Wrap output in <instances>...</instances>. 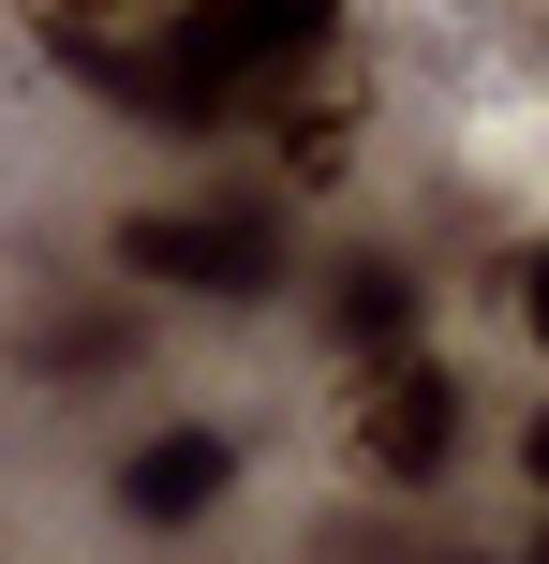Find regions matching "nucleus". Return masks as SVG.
Wrapping results in <instances>:
<instances>
[{
	"mask_svg": "<svg viewBox=\"0 0 549 564\" xmlns=\"http://www.w3.org/2000/svg\"><path fill=\"white\" fill-rule=\"evenodd\" d=\"M164 59L223 119H267V105H297L312 75H342V0H178Z\"/></svg>",
	"mask_w": 549,
	"mask_h": 564,
	"instance_id": "1",
	"label": "nucleus"
},
{
	"mask_svg": "<svg viewBox=\"0 0 549 564\" xmlns=\"http://www.w3.org/2000/svg\"><path fill=\"white\" fill-rule=\"evenodd\" d=\"M461 446H475V387L446 357H386L372 401H356V460L402 476V490H431V476H461Z\"/></svg>",
	"mask_w": 549,
	"mask_h": 564,
	"instance_id": "2",
	"label": "nucleus"
},
{
	"mask_svg": "<svg viewBox=\"0 0 549 564\" xmlns=\"http://www.w3.org/2000/svg\"><path fill=\"white\" fill-rule=\"evenodd\" d=\"M119 268H164V282H194V297H223V312L283 297V238H267L253 208H149V224H119Z\"/></svg>",
	"mask_w": 549,
	"mask_h": 564,
	"instance_id": "3",
	"label": "nucleus"
},
{
	"mask_svg": "<svg viewBox=\"0 0 549 564\" xmlns=\"http://www.w3.org/2000/svg\"><path fill=\"white\" fill-rule=\"evenodd\" d=\"M223 490H238V446H223V431H194V416L149 431V446L119 460V520H134V535H194Z\"/></svg>",
	"mask_w": 549,
	"mask_h": 564,
	"instance_id": "4",
	"label": "nucleus"
},
{
	"mask_svg": "<svg viewBox=\"0 0 549 564\" xmlns=\"http://www.w3.org/2000/svg\"><path fill=\"white\" fill-rule=\"evenodd\" d=\"M416 327H431V282H416L402 253H356L342 282H327V341H342V357H372V371H386Z\"/></svg>",
	"mask_w": 549,
	"mask_h": 564,
	"instance_id": "5",
	"label": "nucleus"
},
{
	"mask_svg": "<svg viewBox=\"0 0 549 564\" xmlns=\"http://www.w3.org/2000/svg\"><path fill=\"white\" fill-rule=\"evenodd\" d=\"M30 357H45V371H119V357H134V341H119L105 312H89V327H45V341H30Z\"/></svg>",
	"mask_w": 549,
	"mask_h": 564,
	"instance_id": "6",
	"label": "nucleus"
}]
</instances>
